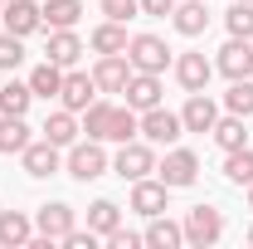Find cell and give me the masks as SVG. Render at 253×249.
<instances>
[{
	"instance_id": "cell-8",
	"label": "cell",
	"mask_w": 253,
	"mask_h": 249,
	"mask_svg": "<svg viewBox=\"0 0 253 249\" xmlns=\"http://www.w3.org/2000/svg\"><path fill=\"white\" fill-rule=\"evenodd\" d=\"M210 73H214V63L205 59L200 49H185V54L175 59V78H180V88H185V93H205Z\"/></svg>"
},
{
	"instance_id": "cell-37",
	"label": "cell",
	"mask_w": 253,
	"mask_h": 249,
	"mask_svg": "<svg viewBox=\"0 0 253 249\" xmlns=\"http://www.w3.org/2000/svg\"><path fill=\"white\" fill-rule=\"evenodd\" d=\"M107 245H112V249H136V245H146V240H141V235H131V230H122V225H117V230L107 235Z\"/></svg>"
},
{
	"instance_id": "cell-28",
	"label": "cell",
	"mask_w": 253,
	"mask_h": 249,
	"mask_svg": "<svg viewBox=\"0 0 253 249\" xmlns=\"http://www.w3.org/2000/svg\"><path fill=\"white\" fill-rule=\"evenodd\" d=\"M93 49L97 54H126V25H117V20L97 25L93 30Z\"/></svg>"
},
{
	"instance_id": "cell-5",
	"label": "cell",
	"mask_w": 253,
	"mask_h": 249,
	"mask_svg": "<svg viewBox=\"0 0 253 249\" xmlns=\"http://www.w3.org/2000/svg\"><path fill=\"white\" fill-rule=\"evenodd\" d=\"M112 171H117L122 181H141V176H151V171H156V152H151V142H122Z\"/></svg>"
},
{
	"instance_id": "cell-12",
	"label": "cell",
	"mask_w": 253,
	"mask_h": 249,
	"mask_svg": "<svg viewBox=\"0 0 253 249\" xmlns=\"http://www.w3.org/2000/svg\"><path fill=\"white\" fill-rule=\"evenodd\" d=\"M126 108H136V113H146V108H156L161 103V73H141V68H131V78H126Z\"/></svg>"
},
{
	"instance_id": "cell-21",
	"label": "cell",
	"mask_w": 253,
	"mask_h": 249,
	"mask_svg": "<svg viewBox=\"0 0 253 249\" xmlns=\"http://www.w3.org/2000/svg\"><path fill=\"white\" fill-rule=\"evenodd\" d=\"M44 30H73L83 15V0H44Z\"/></svg>"
},
{
	"instance_id": "cell-38",
	"label": "cell",
	"mask_w": 253,
	"mask_h": 249,
	"mask_svg": "<svg viewBox=\"0 0 253 249\" xmlns=\"http://www.w3.org/2000/svg\"><path fill=\"white\" fill-rule=\"evenodd\" d=\"M175 0H141V15H170Z\"/></svg>"
},
{
	"instance_id": "cell-39",
	"label": "cell",
	"mask_w": 253,
	"mask_h": 249,
	"mask_svg": "<svg viewBox=\"0 0 253 249\" xmlns=\"http://www.w3.org/2000/svg\"><path fill=\"white\" fill-rule=\"evenodd\" d=\"M249 210H253V186H249Z\"/></svg>"
},
{
	"instance_id": "cell-16",
	"label": "cell",
	"mask_w": 253,
	"mask_h": 249,
	"mask_svg": "<svg viewBox=\"0 0 253 249\" xmlns=\"http://www.w3.org/2000/svg\"><path fill=\"white\" fill-rule=\"evenodd\" d=\"M214 118H219V108H214V98H210V93H190V103L180 108L185 132H210V127H214Z\"/></svg>"
},
{
	"instance_id": "cell-10",
	"label": "cell",
	"mask_w": 253,
	"mask_h": 249,
	"mask_svg": "<svg viewBox=\"0 0 253 249\" xmlns=\"http://www.w3.org/2000/svg\"><path fill=\"white\" fill-rule=\"evenodd\" d=\"M20 161H25V176H39V181H44V176H54V171L63 166L59 147H54L49 137H39V142H30V147L20 152Z\"/></svg>"
},
{
	"instance_id": "cell-13",
	"label": "cell",
	"mask_w": 253,
	"mask_h": 249,
	"mask_svg": "<svg viewBox=\"0 0 253 249\" xmlns=\"http://www.w3.org/2000/svg\"><path fill=\"white\" fill-rule=\"evenodd\" d=\"M131 210L136 215H166V181H151V176H141V181H131Z\"/></svg>"
},
{
	"instance_id": "cell-22",
	"label": "cell",
	"mask_w": 253,
	"mask_h": 249,
	"mask_svg": "<svg viewBox=\"0 0 253 249\" xmlns=\"http://www.w3.org/2000/svg\"><path fill=\"white\" fill-rule=\"evenodd\" d=\"M30 142H34V137H30V127H25V118L0 113V152H5V156H20Z\"/></svg>"
},
{
	"instance_id": "cell-14",
	"label": "cell",
	"mask_w": 253,
	"mask_h": 249,
	"mask_svg": "<svg viewBox=\"0 0 253 249\" xmlns=\"http://www.w3.org/2000/svg\"><path fill=\"white\" fill-rule=\"evenodd\" d=\"M34 225H39V235H49V240H63V235L78 225V215H73V205H63V200H49V205H39Z\"/></svg>"
},
{
	"instance_id": "cell-7",
	"label": "cell",
	"mask_w": 253,
	"mask_h": 249,
	"mask_svg": "<svg viewBox=\"0 0 253 249\" xmlns=\"http://www.w3.org/2000/svg\"><path fill=\"white\" fill-rule=\"evenodd\" d=\"M214 68H219L229 83H234V78H249V73H253V44H249V39H234V34H229V44L219 49Z\"/></svg>"
},
{
	"instance_id": "cell-32",
	"label": "cell",
	"mask_w": 253,
	"mask_h": 249,
	"mask_svg": "<svg viewBox=\"0 0 253 249\" xmlns=\"http://www.w3.org/2000/svg\"><path fill=\"white\" fill-rule=\"evenodd\" d=\"M224 108L239 113V118H253V78H234L229 93H224Z\"/></svg>"
},
{
	"instance_id": "cell-19",
	"label": "cell",
	"mask_w": 253,
	"mask_h": 249,
	"mask_svg": "<svg viewBox=\"0 0 253 249\" xmlns=\"http://www.w3.org/2000/svg\"><path fill=\"white\" fill-rule=\"evenodd\" d=\"M39 132H44L54 147H73L83 127H78V118H73L68 108H59V113H49V118H44V127H39Z\"/></svg>"
},
{
	"instance_id": "cell-23",
	"label": "cell",
	"mask_w": 253,
	"mask_h": 249,
	"mask_svg": "<svg viewBox=\"0 0 253 249\" xmlns=\"http://www.w3.org/2000/svg\"><path fill=\"white\" fill-rule=\"evenodd\" d=\"M30 235H34V225L25 210H0V245L20 249V245H30Z\"/></svg>"
},
{
	"instance_id": "cell-26",
	"label": "cell",
	"mask_w": 253,
	"mask_h": 249,
	"mask_svg": "<svg viewBox=\"0 0 253 249\" xmlns=\"http://www.w3.org/2000/svg\"><path fill=\"white\" fill-rule=\"evenodd\" d=\"M210 132H214V142H219L224 152H234V147H244V142H249V132H244V118H239V113L214 118V127H210Z\"/></svg>"
},
{
	"instance_id": "cell-29",
	"label": "cell",
	"mask_w": 253,
	"mask_h": 249,
	"mask_svg": "<svg viewBox=\"0 0 253 249\" xmlns=\"http://www.w3.org/2000/svg\"><path fill=\"white\" fill-rule=\"evenodd\" d=\"M30 103H34L30 83H5V88H0V113H10V118H25Z\"/></svg>"
},
{
	"instance_id": "cell-33",
	"label": "cell",
	"mask_w": 253,
	"mask_h": 249,
	"mask_svg": "<svg viewBox=\"0 0 253 249\" xmlns=\"http://www.w3.org/2000/svg\"><path fill=\"white\" fill-rule=\"evenodd\" d=\"M20 63H25V44H20V34H0V68H5V73H10V68H20Z\"/></svg>"
},
{
	"instance_id": "cell-20",
	"label": "cell",
	"mask_w": 253,
	"mask_h": 249,
	"mask_svg": "<svg viewBox=\"0 0 253 249\" xmlns=\"http://www.w3.org/2000/svg\"><path fill=\"white\" fill-rule=\"evenodd\" d=\"M112 118H117V108L93 98V103L83 108V132H88L93 142H107V137H112Z\"/></svg>"
},
{
	"instance_id": "cell-6",
	"label": "cell",
	"mask_w": 253,
	"mask_h": 249,
	"mask_svg": "<svg viewBox=\"0 0 253 249\" xmlns=\"http://www.w3.org/2000/svg\"><path fill=\"white\" fill-rule=\"evenodd\" d=\"M224 235V210L219 205H195V210H190L185 215V240L190 245H214V240H219Z\"/></svg>"
},
{
	"instance_id": "cell-25",
	"label": "cell",
	"mask_w": 253,
	"mask_h": 249,
	"mask_svg": "<svg viewBox=\"0 0 253 249\" xmlns=\"http://www.w3.org/2000/svg\"><path fill=\"white\" fill-rule=\"evenodd\" d=\"M30 88H34V98H59V88H63V68H59L54 59H44V63L30 73Z\"/></svg>"
},
{
	"instance_id": "cell-24",
	"label": "cell",
	"mask_w": 253,
	"mask_h": 249,
	"mask_svg": "<svg viewBox=\"0 0 253 249\" xmlns=\"http://www.w3.org/2000/svg\"><path fill=\"white\" fill-rule=\"evenodd\" d=\"M151 249H175L180 240H185V225H175V220L166 215H151V225H146V235H141Z\"/></svg>"
},
{
	"instance_id": "cell-41",
	"label": "cell",
	"mask_w": 253,
	"mask_h": 249,
	"mask_svg": "<svg viewBox=\"0 0 253 249\" xmlns=\"http://www.w3.org/2000/svg\"><path fill=\"white\" fill-rule=\"evenodd\" d=\"M0 5H5V0H0Z\"/></svg>"
},
{
	"instance_id": "cell-40",
	"label": "cell",
	"mask_w": 253,
	"mask_h": 249,
	"mask_svg": "<svg viewBox=\"0 0 253 249\" xmlns=\"http://www.w3.org/2000/svg\"><path fill=\"white\" fill-rule=\"evenodd\" d=\"M249 245H253V225H249Z\"/></svg>"
},
{
	"instance_id": "cell-36",
	"label": "cell",
	"mask_w": 253,
	"mask_h": 249,
	"mask_svg": "<svg viewBox=\"0 0 253 249\" xmlns=\"http://www.w3.org/2000/svg\"><path fill=\"white\" fill-rule=\"evenodd\" d=\"M63 245H68V249H93V245H97V235H93V230H78V225H73V230L63 235Z\"/></svg>"
},
{
	"instance_id": "cell-11",
	"label": "cell",
	"mask_w": 253,
	"mask_h": 249,
	"mask_svg": "<svg viewBox=\"0 0 253 249\" xmlns=\"http://www.w3.org/2000/svg\"><path fill=\"white\" fill-rule=\"evenodd\" d=\"M0 20H5V30L10 34H34L39 25H44V10L34 5V0H5V10H0Z\"/></svg>"
},
{
	"instance_id": "cell-3",
	"label": "cell",
	"mask_w": 253,
	"mask_h": 249,
	"mask_svg": "<svg viewBox=\"0 0 253 249\" xmlns=\"http://www.w3.org/2000/svg\"><path fill=\"white\" fill-rule=\"evenodd\" d=\"M63 166H68L73 181H97V176H107V152L88 137V142H73V147H68Z\"/></svg>"
},
{
	"instance_id": "cell-1",
	"label": "cell",
	"mask_w": 253,
	"mask_h": 249,
	"mask_svg": "<svg viewBox=\"0 0 253 249\" xmlns=\"http://www.w3.org/2000/svg\"><path fill=\"white\" fill-rule=\"evenodd\" d=\"M136 132L151 142V147H175L180 137H185V123H180V113H170V108H146L141 118H136Z\"/></svg>"
},
{
	"instance_id": "cell-30",
	"label": "cell",
	"mask_w": 253,
	"mask_h": 249,
	"mask_svg": "<svg viewBox=\"0 0 253 249\" xmlns=\"http://www.w3.org/2000/svg\"><path fill=\"white\" fill-rule=\"evenodd\" d=\"M224 176L234 186H253V152L249 147H234V152L224 156Z\"/></svg>"
},
{
	"instance_id": "cell-4",
	"label": "cell",
	"mask_w": 253,
	"mask_h": 249,
	"mask_svg": "<svg viewBox=\"0 0 253 249\" xmlns=\"http://www.w3.org/2000/svg\"><path fill=\"white\" fill-rule=\"evenodd\" d=\"M156 171H161V181H166V190H185L200 176V156L185 152V147H175V152H166V161H156Z\"/></svg>"
},
{
	"instance_id": "cell-15",
	"label": "cell",
	"mask_w": 253,
	"mask_h": 249,
	"mask_svg": "<svg viewBox=\"0 0 253 249\" xmlns=\"http://www.w3.org/2000/svg\"><path fill=\"white\" fill-rule=\"evenodd\" d=\"M93 98H97V83H93V73H63L59 103L68 108V113H83V108H88Z\"/></svg>"
},
{
	"instance_id": "cell-31",
	"label": "cell",
	"mask_w": 253,
	"mask_h": 249,
	"mask_svg": "<svg viewBox=\"0 0 253 249\" xmlns=\"http://www.w3.org/2000/svg\"><path fill=\"white\" fill-rule=\"evenodd\" d=\"M224 25H229L234 39H253V0H234L224 10Z\"/></svg>"
},
{
	"instance_id": "cell-17",
	"label": "cell",
	"mask_w": 253,
	"mask_h": 249,
	"mask_svg": "<svg viewBox=\"0 0 253 249\" xmlns=\"http://www.w3.org/2000/svg\"><path fill=\"white\" fill-rule=\"evenodd\" d=\"M44 54L59 63V68H73L78 63V54H83V39L73 30H49V44H44Z\"/></svg>"
},
{
	"instance_id": "cell-9",
	"label": "cell",
	"mask_w": 253,
	"mask_h": 249,
	"mask_svg": "<svg viewBox=\"0 0 253 249\" xmlns=\"http://www.w3.org/2000/svg\"><path fill=\"white\" fill-rule=\"evenodd\" d=\"M126 78H131V59H126V54H102V59H97V68H93L97 93H122Z\"/></svg>"
},
{
	"instance_id": "cell-34",
	"label": "cell",
	"mask_w": 253,
	"mask_h": 249,
	"mask_svg": "<svg viewBox=\"0 0 253 249\" xmlns=\"http://www.w3.org/2000/svg\"><path fill=\"white\" fill-rule=\"evenodd\" d=\"M136 137V108H117V118H112V137L107 142H131Z\"/></svg>"
},
{
	"instance_id": "cell-35",
	"label": "cell",
	"mask_w": 253,
	"mask_h": 249,
	"mask_svg": "<svg viewBox=\"0 0 253 249\" xmlns=\"http://www.w3.org/2000/svg\"><path fill=\"white\" fill-rule=\"evenodd\" d=\"M136 10H141V0H102V15H107V20H117V25H126Z\"/></svg>"
},
{
	"instance_id": "cell-18",
	"label": "cell",
	"mask_w": 253,
	"mask_h": 249,
	"mask_svg": "<svg viewBox=\"0 0 253 249\" xmlns=\"http://www.w3.org/2000/svg\"><path fill=\"white\" fill-rule=\"evenodd\" d=\"M170 25L185 34V39H195V34H205V25H210V15H205V0H175V10H170Z\"/></svg>"
},
{
	"instance_id": "cell-2",
	"label": "cell",
	"mask_w": 253,
	"mask_h": 249,
	"mask_svg": "<svg viewBox=\"0 0 253 249\" xmlns=\"http://www.w3.org/2000/svg\"><path fill=\"white\" fill-rule=\"evenodd\" d=\"M126 59H131V68H141V73H166L170 49H166L161 34H131L126 39Z\"/></svg>"
},
{
	"instance_id": "cell-27",
	"label": "cell",
	"mask_w": 253,
	"mask_h": 249,
	"mask_svg": "<svg viewBox=\"0 0 253 249\" xmlns=\"http://www.w3.org/2000/svg\"><path fill=\"white\" fill-rule=\"evenodd\" d=\"M117 225H122V210H117L112 200H93V205H88V230H93V235H102V240H107Z\"/></svg>"
}]
</instances>
